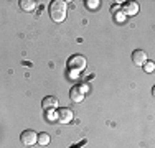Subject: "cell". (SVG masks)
Here are the masks:
<instances>
[{
    "label": "cell",
    "instance_id": "52a82bcc",
    "mask_svg": "<svg viewBox=\"0 0 155 148\" xmlns=\"http://www.w3.org/2000/svg\"><path fill=\"white\" fill-rule=\"evenodd\" d=\"M147 61H149V59H147V53H145V51L135 50L134 53H132V63H134L135 66H143Z\"/></svg>",
    "mask_w": 155,
    "mask_h": 148
},
{
    "label": "cell",
    "instance_id": "5b68a950",
    "mask_svg": "<svg viewBox=\"0 0 155 148\" xmlns=\"http://www.w3.org/2000/svg\"><path fill=\"white\" fill-rule=\"evenodd\" d=\"M41 109L45 112H51V110H56L58 109V99L54 95H48L41 101Z\"/></svg>",
    "mask_w": 155,
    "mask_h": 148
},
{
    "label": "cell",
    "instance_id": "277c9868",
    "mask_svg": "<svg viewBox=\"0 0 155 148\" xmlns=\"http://www.w3.org/2000/svg\"><path fill=\"white\" fill-rule=\"evenodd\" d=\"M73 117H74V114H73V110H71V109H68V107L58 109L56 120L60 122V124H69V122H73Z\"/></svg>",
    "mask_w": 155,
    "mask_h": 148
},
{
    "label": "cell",
    "instance_id": "ba28073f",
    "mask_svg": "<svg viewBox=\"0 0 155 148\" xmlns=\"http://www.w3.org/2000/svg\"><path fill=\"white\" fill-rule=\"evenodd\" d=\"M124 13L127 17H134L139 13V3L137 2H125L124 3Z\"/></svg>",
    "mask_w": 155,
    "mask_h": 148
},
{
    "label": "cell",
    "instance_id": "9c48e42d",
    "mask_svg": "<svg viewBox=\"0 0 155 148\" xmlns=\"http://www.w3.org/2000/svg\"><path fill=\"white\" fill-rule=\"evenodd\" d=\"M35 7L36 3L33 0H20V8L23 12H31V10H35Z\"/></svg>",
    "mask_w": 155,
    "mask_h": 148
},
{
    "label": "cell",
    "instance_id": "30bf717a",
    "mask_svg": "<svg viewBox=\"0 0 155 148\" xmlns=\"http://www.w3.org/2000/svg\"><path fill=\"white\" fill-rule=\"evenodd\" d=\"M38 145H41V146L50 145V133H46V132L38 133Z\"/></svg>",
    "mask_w": 155,
    "mask_h": 148
},
{
    "label": "cell",
    "instance_id": "3957f363",
    "mask_svg": "<svg viewBox=\"0 0 155 148\" xmlns=\"http://www.w3.org/2000/svg\"><path fill=\"white\" fill-rule=\"evenodd\" d=\"M20 142L25 146H33L38 143V133L35 130H23L20 135Z\"/></svg>",
    "mask_w": 155,
    "mask_h": 148
},
{
    "label": "cell",
    "instance_id": "6da1fadb",
    "mask_svg": "<svg viewBox=\"0 0 155 148\" xmlns=\"http://www.w3.org/2000/svg\"><path fill=\"white\" fill-rule=\"evenodd\" d=\"M66 15H68V5L63 0H53L50 3V17L53 21L61 23L66 20Z\"/></svg>",
    "mask_w": 155,
    "mask_h": 148
},
{
    "label": "cell",
    "instance_id": "8992f818",
    "mask_svg": "<svg viewBox=\"0 0 155 148\" xmlns=\"http://www.w3.org/2000/svg\"><path fill=\"white\" fill-rule=\"evenodd\" d=\"M69 99H71V102L74 104H79L84 101V89L79 87V86H73L71 91H69Z\"/></svg>",
    "mask_w": 155,
    "mask_h": 148
},
{
    "label": "cell",
    "instance_id": "8fae6325",
    "mask_svg": "<svg viewBox=\"0 0 155 148\" xmlns=\"http://www.w3.org/2000/svg\"><path fill=\"white\" fill-rule=\"evenodd\" d=\"M99 3H101L99 0H86V7L89 10H97L99 8Z\"/></svg>",
    "mask_w": 155,
    "mask_h": 148
},
{
    "label": "cell",
    "instance_id": "7a4b0ae2",
    "mask_svg": "<svg viewBox=\"0 0 155 148\" xmlns=\"http://www.w3.org/2000/svg\"><path fill=\"white\" fill-rule=\"evenodd\" d=\"M86 64L87 61L83 54H71L68 58V61H66V68L71 72H83L86 69Z\"/></svg>",
    "mask_w": 155,
    "mask_h": 148
},
{
    "label": "cell",
    "instance_id": "7c38bea8",
    "mask_svg": "<svg viewBox=\"0 0 155 148\" xmlns=\"http://www.w3.org/2000/svg\"><path fill=\"white\" fill-rule=\"evenodd\" d=\"M153 69H155L153 61H147L145 64H143V71H145V72H153Z\"/></svg>",
    "mask_w": 155,
    "mask_h": 148
}]
</instances>
